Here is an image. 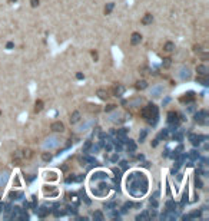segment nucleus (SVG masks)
Listing matches in <instances>:
<instances>
[{
	"label": "nucleus",
	"mask_w": 209,
	"mask_h": 221,
	"mask_svg": "<svg viewBox=\"0 0 209 221\" xmlns=\"http://www.w3.org/2000/svg\"><path fill=\"white\" fill-rule=\"evenodd\" d=\"M128 191L133 197H142L148 191V179L142 172H132L128 178Z\"/></svg>",
	"instance_id": "nucleus-1"
},
{
	"label": "nucleus",
	"mask_w": 209,
	"mask_h": 221,
	"mask_svg": "<svg viewBox=\"0 0 209 221\" xmlns=\"http://www.w3.org/2000/svg\"><path fill=\"white\" fill-rule=\"evenodd\" d=\"M140 115H142V118H145V119L158 118V117H159L158 106H156V105H153V103H149L148 106H145V108L140 110Z\"/></svg>",
	"instance_id": "nucleus-2"
},
{
	"label": "nucleus",
	"mask_w": 209,
	"mask_h": 221,
	"mask_svg": "<svg viewBox=\"0 0 209 221\" xmlns=\"http://www.w3.org/2000/svg\"><path fill=\"white\" fill-rule=\"evenodd\" d=\"M92 191H93V194H95V195H97V197H104V195H108V192H109V187H108L106 184L100 182V184H99V187L93 188Z\"/></svg>",
	"instance_id": "nucleus-3"
},
{
	"label": "nucleus",
	"mask_w": 209,
	"mask_h": 221,
	"mask_svg": "<svg viewBox=\"0 0 209 221\" xmlns=\"http://www.w3.org/2000/svg\"><path fill=\"white\" fill-rule=\"evenodd\" d=\"M195 122H198L199 125L208 124V112L206 110H199L198 114H195Z\"/></svg>",
	"instance_id": "nucleus-4"
},
{
	"label": "nucleus",
	"mask_w": 209,
	"mask_h": 221,
	"mask_svg": "<svg viewBox=\"0 0 209 221\" xmlns=\"http://www.w3.org/2000/svg\"><path fill=\"white\" fill-rule=\"evenodd\" d=\"M67 214V205L65 204H56L55 210H53V215L55 217H63Z\"/></svg>",
	"instance_id": "nucleus-5"
},
{
	"label": "nucleus",
	"mask_w": 209,
	"mask_h": 221,
	"mask_svg": "<svg viewBox=\"0 0 209 221\" xmlns=\"http://www.w3.org/2000/svg\"><path fill=\"white\" fill-rule=\"evenodd\" d=\"M168 124L172 128H176L179 125V115L176 112H173V110H170V112L168 114Z\"/></svg>",
	"instance_id": "nucleus-6"
},
{
	"label": "nucleus",
	"mask_w": 209,
	"mask_h": 221,
	"mask_svg": "<svg viewBox=\"0 0 209 221\" xmlns=\"http://www.w3.org/2000/svg\"><path fill=\"white\" fill-rule=\"evenodd\" d=\"M123 92H125V86H122V85H115V86L112 88L113 96H122Z\"/></svg>",
	"instance_id": "nucleus-7"
},
{
	"label": "nucleus",
	"mask_w": 209,
	"mask_h": 221,
	"mask_svg": "<svg viewBox=\"0 0 209 221\" xmlns=\"http://www.w3.org/2000/svg\"><path fill=\"white\" fill-rule=\"evenodd\" d=\"M50 128H52V131H55V132H63V131H65V125H63V122H60V121L53 122Z\"/></svg>",
	"instance_id": "nucleus-8"
},
{
	"label": "nucleus",
	"mask_w": 209,
	"mask_h": 221,
	"mask_svg": "<svg viewBox=\"0 0 209 221\" xmlns=\"http://www.w3.org/2000/svg\"><path fill=\"white\" fill-rule=\"evenodd\" d=\"M22 159H23V152H22V151H16V152L13 154V164H15V165H20Z\"/></svg>",
	"instance_id": "nucleus-9"
},
{
	"label": "nucleus",
	"mask_w": 209,
	"mask_h": 221,
	"mask_svg": "<svg viewBox=\"0 0 209 221\" xmlns=\"http://www.w3.org/2000/svg\"><path fill=\"white\" fill-rule=\"evenodd\" d=\"M140 42H142V35L138 33V32L132 33V36H130V43H132V45H138V43H140Z\"/></svg>",
	"instance_id": "nucleus-10"
},
{
	"label": "nucleus",
	"mask_w": 209,
	"mask_h": 221,
	"mask_svg": "<svg viewBox=\"0 0 209 221\" xmlns=\"http://www.w3.org/2000/svg\"><path fill=\"white\" fill-rule=\"evenodd\" d=\"M36 212H37V215H39L40 218H45V217L50 212V210H47V207H46V205H43V207H40L39 210H36Z\"/></svg>",
	"instance_id": "nucleus-11"
},
{
	"label": "nucleus",
	"mask_w": 209,
	"mask_h": 221,
	"mask_svg": "<svg viewBox=\"0 0 209 221\" xmlns=\"http://www.w3.org/2000/svg\"><path fill=\"white\" fill-rule=\"evenodd\" d=\"M196 72H198V75H200V76H208L209 69H208L205 65H199V66L196 68Z\"/></svg>",
	"instance_id": "nucleus-12"
},
{
	"label": "nucleus",
	"mask_w": 209,
	"mask_h": 221,
	"mask_svg": "<svg viewBox=\"0 0 209 221\" xmlns=\"http://www.w3.org/2000/svg\"><path fill=\"white\" fill-rule=\"evenodd\" d=\"M193 99H195V95H193V92H188V93H185V96H182L179 100L185 103V102H192Z\"/></svg>",
	"instance_id": "nucleus-13"
},
{
	"label": "nucleus",
	"mask_w": 209,
	"mask_h": 221,
	"mask_svg": "<svg viewBox=\"0 0 209 221\" xmlns=\"http://www.w3.org/2000/svg\"><path fill=\"white\" fill-rule=\"evenodd\" d=\"M9 197H10V200H20V198H23V192L22 191H12L9 194Z\"/></svg>",
	"instance_id": "nucleus-14"
},
{
	"label": "nucleus",
	"mask_w": 209,
	"mask_h": 221,
	"mask_svg": "<svg viewBox=\"0 0 209 221\" xmlns=\"http://www.w3.org/2000/svg\"><path fill=\"white\" fill-rule=\"evenodd\" d=\"M108 177V174L106 172H96V174H93V177H92V181H97V179H103V178H106Z\"/></svg>",
	"instance_id": "nucleus-15"
},
{
	"label": "nucleus",
	"mask_w": 209,
	"mask_h": 221,
	"mask_svg": "<svg viewBox=\"0 0 209 221\" xmlns=\"http://www.w3.org/2000/svg\"><path fill=\"white\" fill-rule=\"evenodd\" d=\"M152 20H153V16H152L150 13H146V15L143 16V19H142V25H150Z\"/></svg>",
	"instance_id": "nucleus-16"
},
{
	"label": "nucleus",
	"mask_w": 209,
	"mask_h": 221,
	"mask_svg": "<svg viewBox=\"0 0 209 221\" xmlns=\"http://www.w3.org/2000/svg\"><path fill=\"white\" fill-rule=\"evenodd\" d=\"M135 88H136L138 90H143V89L148 88V83H146V80H138L136 85H135Z\"/></svg>",
	"instance_id": "nucleus-17"
},
{
	"label": "nucleus",
	"mask_w": 209,
	"mask_h": 221,
	"mask_svg": "<svg viewBox=\"0 0 209 221\" xmlns=\"http://www.w3.org/2000/svg\"><path fill=\"white\" fill-rule=\"evenodd\" d=\"M199 139H200V137H198V135H195V134H190V135H189V141H190L192 145H195V147L199 145V142H200Z\"/></svg>",
	"instance_id": "nucleus-18"
},
{
	"label": "nucleus",
	"mask_w": 209,
	"mask_h": 221,
	"mask_svg": "<svg viewBox=\"0 0 209 221\" xmlns=\"http://www.w3.org/2000/svg\"><path fill=\"white\" fill-rule=\"evenodd\" d=\"M97 95H99V98L100 99H103V100H106V99H109V93L104 90V89H97Z\"/></svg>",
	"instance_id": "nucleus-19"
},
{
	"label": "nucleus",
	"mask_w": 209,
	"mask_h": 221,
	"mask_svg": "<svg viewBox=\"0 0 209 221\" xmlns=\"http://www.w3.org/2000/svg\"><path fill=\"white\" fill-rule=\"evenodd\" d=\"M43 191H45V194H49V195H57V190L53 187H45Z\"/></svg>",
	"instance_id": "nucleus-20"
},
{
	"label": "nucleus",
	"mask_w": 209,
	"mask_h": 221,
	"mask_svg": "<svg viewBox=\"0 0 209 221\" xmlns=\"http://www.w3.org/2000/svg\"><path fill=\"white\" fill-rule=\"evenodd\" d=\"M79 119H80V114L76 110V112H73L72 117H70V124H76V122H79Z\"/></svg>",
	"instance_id": "nucleus-21"
},
{
	"label": "nucleus",
	"mask_w": 209,
	"mask_h": 221,
	"mask_svg": "<svg viewBox=\"0 0 209 221\" xmlns=\"http://www.w3.org/2000/svg\"><path fill=\"white\" fill-rule=\"evenodd\" d=\"M50 142H46L45 144V148H52V147H56L57 144H59V139H56V138H52V139H49Z\"/></svg>",
	"instance_id": "nucleus-22"
},
{
	"label": "nucleus",
	"mask_w": 209,
	"mask_h": 221,
	"mask_svg": "<svg viewBox=\"0 0 209 221\" xmlns=\"http://www.w3.org/2000/svg\"><path fill=\"white\" fill-rule=\"evenodd\" d=\"M126 142H128V152H135V149H136V144H135L132 139H128Z\"/></svg>",
	"instance_id": "nucleus-23"
},
{
	"label": "nucleus",
	"mask_w": 209,
	"mask_h": 221,
	"mask_svg": "<svg viewBox=\"0 0 209 221\" xmlns=\"http://www.w3.org/2000/svg\"><path fill=\"white\" fill-rule=\"evenodd\" d=\"M149 217H150L149 212H148V211H143L142 214L136 215V220H138V221H143V220H149Z\"/></svg>",
	"instance_id": "nucleus-24"
},
{
	"label": "nucleus",
	"mask_w": 209,
	"mask_h": 221,
	"mask_svg": "<svg viewBox=\"0 0 209 221\" xmlns=\"http://www.w3.org/2000/svg\"><path fill=\"white\" fill-rule=\"evenodd\" d=\"M46 179H47V181H56V179H57V174L53 172V171H50V172L46 174Z\"/></svg>",
	"instance_id": "nucleus-25"
},
{
	"label": "nucleus",
	"mask_w": 209,
	"mask_h": 221,
	"mask_svg": "<svg viewBox=\"0 0 209 221\" xmlns=\"http://www.w3.org/2000/svg\"><path fill=\"white\" fill-rule=\"evenodd\" d=\"M175 208H176V202L172 201V200H169V201L166 202V210H168V211H173Z\"/></svg>",
	"instance_id": "nucleus-26"
},
{
	"label": "nucleus",
	"mask_w": 209,
	"mask_h": 221,
	"mask_svg": "<svg viewBox=\"0 0 209 221\" xmlns=\"http://www.w3.org/2000/svg\"><path fill=\"white\" fill-rule=\"evenodd\" d=\"M173 49H175V45L172 42H166L165 46H163V50H166V52H172Z\"/></svg>",
	"instance_id": "nucleus-27"
},
{
	"label": "nucleus",
	"mask_w": 209,
	"mask_h": 221,
	"mask_svg": "<svg viewBox=\"0 0 209 221\" xmlns=\"http://www.w3.org/2000/svg\"><path fill=\"white\" fill-rule=\"evenodd\" d=\"M43 109V100H36L35 103V112H40Z\"/></svg>",
	"instance_id": "nucleus-28"
},
{
	"label": "nucleus",
	"mask_w": 209,
	"mask_h": 221,
	"mask_svg": "<svg viewBox=\"0 0 209 221\" xmlns=\"http://www.w3.org/2000/svg\"><path fill=\"white\" fill-rule=\"evenodd\" d=\"M113 174H115V179H116L118 184H119V179H120V175H122V169H119V168H113Z\"/></svg>",
	"instance_id": "nucleus-29"
},
{
	"label": "nucleus",
	"mask_w": 209,
	"mask_h": 221,
	"mask_svg": "<svg viewBox=\"0 0 209 221\" xmlns=\"http://www.w3.org/2000/svg\"><path fill=\"white\" fill-rule=\"evenodd\" d=\"M180 78H182V79H189V78H190V72H189L188 69H183L182 73H180Z\"/></svg>",
	"instance_id": "nucleus-30"
},
{
	"label": "nucleus",
	"mask_w": 209,
	"mask_h": 221,
	"mask_svg": "<svg viewBox=\"0 0 209 221\" xmlns=\"http://www.w3.org/2000/svg\"><path fill=\"white\" fill-rule=\"evenodd\" d=\"M52 154H49V152H45L43 155H42V159L45 161V162H49V161H52Z\"/></svg>",
	"instance_id": "nucleus-31"
},
{
	"label": "nucleus",
	"mask_w": 209,
	"mask_h": 221,
	"mask_svg": "<svg viewBox=\"0 0 209 221\" xmlns=\"http://www.w3.org/2000/svg\"><path fill=\"white\" fill-rule=\"evenodd\" d=\"M113 6H115L113 3H108V6L104 7V15H109V13L113 10Z\"/></svg>",
	"instance_id": "nucleus-32"
},
{
	"label": "nucleus",
	"mask_w": 209,
	"mask_h": 221,
	"mask_svg": "<svg viewBox=\"0 0 209 221\" xmlns=\"http://www.w3.org/2000/svg\"><path fill=\"white\" fill-rule=\"evenodd\" d=\"M93 218H95V220H99V221H102V220H103V214H102L100 211H96V212L93 214Z\"/></svg>",
	"instance_id": "nucleus-33"
},
{
	"label": "nucleus",
	"mask_w": 209,
	"mask_h": 221,
	"mask_svg": "<svg viewBox=\"0 0 209 221\" xmlns=\"http://www.w3.org/2000/svg\"><path fill=\"white\" fill-rule=\"evenodd\" d=\"M75 181H76V175H75V174H70V175L66 178V182H67V184H70V182H75Z\"/></svg>",
	"instance_id": "nucleus-34"
},
{
	"label": "nucleus",
	"mask_w": 209,
	"mask_h": 221,
	"mask_svg": "<svg viewBox=\"0 0 209 221\" xmlns=\"http://www.w3.org/2000/svg\"><path fill=\"white\" fill-rule=\"evenodd\" d=\"M90 108H87L89 110H90V112H93V110H95V112H99V110H100V108L97 106V105H89Z\"/></svg>",
	"instance_id": "nucleus-35"
},
{
	"label": "nucleus",
	"mask_w": 209,
	"mask_h": 221,
	"mask_svg": "<svg viewBox=\"0 0 209 221\" xmlns=\"http://www.w3.org/2000/svg\"><path fill=\"white\" fill-rule=\"evenodd\" d=\"M198 217H200V211H199V210H198V211L190 212V215H189L188 218H198Z\"/></svg>",
	"instance_id": "nucleus-36"
},
{
	"label": "nucleus",
	"mask_w": 209,
	"mask_h": 221,
	"mask_svg": "<svg viewBox=\"0 0 209 221\" xmlns=\"http://www.w3.org/2000/svg\"><path fill=\"white\" fill-rule=\"evenodd\" d=\"M113 109H116V105H115V103H110V105H108L106 108H104V110H106V112H110V110H113Z\"/></svg>",
	"instance_id": "nucleus-37"
},
{
	"label": "nucleus",
	"mask_w": 209,
	"mask_h": 221,
	"mask_svg": "<svg viewBox=\"0 0 209 221\" xmlns=\"http://www.w3.org/2000/svg\"><path fill=\"white\" fill-rule=\"evenodd\" d=\"M198 82H200L202 85H208V76H203V78H198Z\"/></svg>",
	"instance_id": "nucleus-38"
},
{
	"label": "nucleus",
	"mask_w": 209,
	"mask_h": 221,
	"mask_svg": "<svg viewBox=\"0 0 209 221\" xmlns=\"http://www.w3.org/2000/svg\"><path fill=\"white\" fill-rule=\"evenodd\" d=\"M90 145H92V142H90V141H86L85 145H83V152H87L89 148H90Z\"/></svg>",
	"instance_id": "nucleus-39"
},
{
	"label": "nucleus",
	"mask_w": 209,
	"mask_h": 221,
	"mask_svg": "<svg viewBox=\"0 0 209 221\" xmlns=\"http://www.w3.org/2000/svg\"><path fill=\"white\" fill-rule=\"evenodd\" d=\"M80 197H82V200H83V201H85L86 204H90V200H89V198L86 197V194H85L83 191H80Z\"/></svg>",
	"instance_id": "nucleus-40"
},
{
	"label": "nucleus",
	"mask_w": 209,
	"mask_h": 221,
	"mask_svg": "<svg viewBox=\"0 0 209 221\" xmlns=\"http://www.w3.org/2000/svg\"><path fill=\"white\" fill-rule=\"evenodd\" d=\"M163 66L165 68H169L170 66V58H165L163 59Z\"/></svg>",
	"instance_id": "nucleus-41"
},
{
	"label": "nucleus",
	"mask_w": 209,
	"mask_h": 221,
	"mask_svg": "<svg viewBox=\"0 0 209 221\" xmlns=\"http://www.w3.org/2000/svg\"><path fill=\"white\" fill-rule=\"evenodd\" d=\"M109 159H110L112 162H116V161L119 159V155H118V154H115V155H112V157H109Z\"/></svg>",
	"instance_id": "nucleus-42"
},
{
	"label": "nucleus",
	"mask_w": 209,
	"mask_h": 221,
	"mask_svg": "<svg viewBox=\"0 0 209 221\" xmlns=\"http://www.w3.org/2000/svg\"><path fill=\"white\" fill-rule=\"evenodd\" d=\"M195 184H196V187H198V188H202V181H200L198 177L195 178Z\"/></svg>",
	"instance_id": "nucleus-43"
},
{
	"label": "nucleus",
	"mask_w": 209,
	"mask_h": 221,
	"mask_svg": "<svg viewBox=\"0 0 209 221\" xmlns=\"http://www.w3.org/2000/svg\"><path fill=\"white\" fill-rule=\"evenodd\" d=\"M115 205H116L115 202H106V204H104V208H108V210H109V208H113Z\"/></svg>",
	"instance_id": "nucleus-44"
},
{
	"label": "nucleus",
	"mask_w": 209,
	"mask_h": 221,
	"mask_svg": "<svg viewBox=\"0 0 209 221\" xmlns=\"http://www.w3.org/2000/svg\"><path fill=\"white\" fill-rule=\"evenodd\" d=\"M30 5H32V7H37L39 6V0H30Z\"/></svg>",
	"instance_id": "nucleus-45"
},
{
	"label": "nucleus",
	"mask_w": 209,
	"mask_h": 221,
	"mask_svg": "<svg viewBox=\"0 0 209 221\" xmlns=\"http://www.w3.org/2000/svg\"><path fill=\"white\" fill-rule=\"evenodd\" d=\"M189 157H190L192 159H196V158H198V154H196V151H190V154H189Z\"/></svg>",
	"instance_id": "nucleus-46"
},
{
	"label": "nucleus",
	"mask_w": 209,
	"mask_h": 221,
	"mask_svg": "<svg viewBox=\"0 0 209 221\" xmlns=\"http://www.w3.org/2000/svg\"><path fill=\"white\" fill-rule=\"evenodd\" d=\"M120 168L122 169H128V162L126 161H120Z\"/></svg>",
	"instance_id": "nucleus-47"
},
{
	"label": "nucleus",
	"mask_w": 209,
	"mask_h": 221,
	"mask_svg": "<svg viewBox=\"0 0 209 221\" xmlns=\"http://www.w3.org/2000/svg\"><path fill=\"white\" fill-rule=\"evenodd\" d=\"M85 179V175H82V174H79V175H76V181L77 182H82Z\"/></svg>",
	"instance_id": "nucleus-48"
},
{
	"label": "nucleus",
	"mask_w": 209,
	"mask_h": 221,
	"mask_svg": "<svg viewBox=\"0 0 209 221\" xmlns=\"http://www.w3.org/2000/svg\"><path fill=\"white\" fill-rule=\"evenodd\" d=\"M6 179H7V174H3V177H0V184H5L6 182Z\"/></svg>",
	"instance_id": "nucleus-49"
},
{
	"label": "nucleus",
	"mask_w": 209,
	"mask_h": 221,
	"mask_svg": "<svg viewBox=\"0 0 209 221\" xmlns=\"http://www.w3.org/2000/svg\"><path fill=\"white\" fill-rule=\"evenodd\" d=\"M166 135H168V131H162V132L159 134V138H165Z\"/></svg>",
	"instance_id": "nucleus-50"
},
{
	"label": "nucleus",
	"mask_w": 209,
	"mask_h": 221,
	"mask_svg": "<svg viewBox=\"0 0 209 221\" xmlns=\"http://www.w3.org/2000/svg\"><path fill=\"white\" fill-rule=\"evenodd\" d=\"M145 137H146V131H142V134L139 135V138H140V142L143 141V138H145Z\"/></svg>",
	"instance_id": "nucleus-51"
},
{
	"label": "nucleus",
	"mask_w": 209,
	"mask_h": 221,
	"mask_svg": "<svg viewBox=\"0 0 209 221\" xmlns=\"http://www.w3.org/2000/svg\"><path fill=\"white\" fill-rule=\"evenodd\" d=\"M193 50H195V52H200V45H196V46H193Z\"/></svg>",
	"instance_id": "nucleus-52"
},
{
	"label": "nucleus",
	"mask_w": 209,
	"mask_h": 221,
	"mask_svg": "<svg viewBox=\"0 0 209 221\" xmlns=\"http://www.w3.org/2000/svg\"><path fill=\"white\" fill-rule=\"evenodd\" d=\"M90 55H92V56L95 58V60H97V53H96L95 50H92V52H90Z\"/></svg>",
	"instance_id": "nucleus-53"
},
{
	"label": "nucleus",
	"mask_w": 209,
	"mask_h": 221,
	"mask_svg": "<svg viewBox=\"0 0 209 221\" xmlns=\"http://www.w3.org/2000/svg\"><path fill=\"white\" fill-rule=\"evenodd\" d=\"M200 58H202L203 60H206V59L209 58V55H208V53H202V55H200Z\"/></svg>",
	"instance_id": "nucleus-54"
},
{
	"label": "nucleus",
	"mask_w": 209,
	"mask_h": 221,
	"mask_svg": "<svg viewBox=\"0 0 209 221\" xmlns=\"http://www.w3.org/2000/svg\"><path fill=\"white\" fill-rule=\"evenodd\" d=\"M76 78H77V79H83V78H85V76H83V75H82V73H77V75H76Z\"/></svg>",
	"instance_id": "nucleus-55"
},
{
	"label": "nucleus",
	"mask_w": 209,
	"mask_h": 221,
	"mask_svg": "<svg viewBox=\"0 0 209 221\" xmlns=\"http://www.w3.org/2000/svg\"><path fill=\"white\" fill-rule=\"evenodd\" d=\"M12 48H13V43L9 42V43H7V49H12Z\"/></svg>",
	"instance_id": "nucleus-56"
},
{
	"label": "nucleus",
	"mask_w": 209,
	"mask_h": 221,
	"mask_svg": "<svg viewBox=\"0 0 209 221\" xmlns=\"http://www.w3.org/2000/svg\"><path fill=\"white\" fill-rule=\"evenodd\" d=\"M2 210H3V204L0 202V212H2Z\"/></svg>",
	"instance_id": "nucleus-57"
},
{
	"label": "nucleus",
	"mask_w": 209,
	"mask_h": 221,
	"mask_svg": "<svg viewBox=\"0 0 209 221\" xmlns=\"http://www.w3.org/2000/svg\"><path fill=\"white\" fill-rule=\"evenodd\" d=\"M9 2H10V3H15V2H17V0H9Z\"/></svg>",
	"instance_id": "nucleus-58"
},
{
	"label": "nucleus",
	"mask_w": 209,
	"mask_h": 221,
	"mask_svg": "<svg viewBox=\"0 0 209 221\" xmlns=\"http://www.w3.org/2000/svg\"><path fill=\"white\" fill-rule=\"evenodd\" d=\"M0 114H2V112H0Z\"/></svg>",
	"instance_id": "nucleus-59"
}]
</instances>
